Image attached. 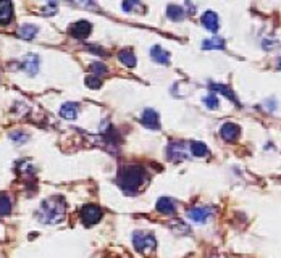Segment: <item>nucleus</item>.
<instances>
[{"label":"nucleus","instance_id":"nucleus-1","mask_svg":"<svg viewBox=\"0 0 281 258\" xmlns=\"http://www.w3.org/2000/svg\"><path fill=\"white\" fill-rule=\"evenodd\" d=\"M147 181V174H145V170L142 167H123L120 170L117 182L120 184V187L125 190L126 194H134L138 192Z\"/></svg>","mask_w":281,"mask_h":258},{"label":"nucleus","instance_id":"nucleus-2","mask_svg":"<svg viewBox=\"0 0 281 258\" xmlns=\"http://www.w3.org/2000/svg\"><path fill=\"white\" fill-rule=\"evenodd\" d=\"M65 215V202L62 197H50L42 202L38 212L39 221L42 223H58Z\"/></svg>","mask_w":281,"mask_h":258},{"label":"nucleus","instance_id":"nucleus-3","mask_svg":"<svg viewBox=\"0 0 281 258\" xmlns=\"http://www.w3.org/2000/svg\"><path fill=\"white\" fill-rule=\"evenodd\" d=\"M133 244L138 252L140 254H149L157 247V239L152 232L147 231H136L133 234Z\"/></svg>","mask_w":281,"mask_h":258},{"label":"nucleus","instance_id":"nucleus-4","mask_svg":"<svg viewBox=\"0 0 281 258\" xmlns=\"http://www.w3.org/2000/svg\"><path fill=\"white\" fill-rule=\"evenodd\" d=\"M81 218L84 221V224H95L99 223V219L102 218V210L97 205H84L83 210H81Z\"/></svg>","mask_w":281,"mask_h":258},{"label":"nucleus","instance_id":"nucleus-5","mask_svg":"<svg viewBox=\"0 0 281 258\" xmlns=\"http://www.w3.org/2000/svg\"><path fill=\"white\" fill-rule=\"evenodd\" d=\"M213 210L210 207H192L191 210L187 212V218L194 221V223H205L207 219H209L212 216Z\"/></svg>","mask_w":281,"mask_h":258},{"label":"nucleus","instance_id":"nucleus-6","mask_svg":"<svg viewBox=\"0 0 281 258\" xmlns=\"http://www.w3.org/2000/svg\"><path fill=\"white\" fill-rule=\"evenodd\" d=\"M91 31H93L91 23H88V21H78L75 24H71L70 34L73 36V38H76V39H86L88 36L91 34Z\"/></svg>","mask_w":281,"mask_h":258},{"label":"nucleus","instance_id":"nucleus-7","mask_svg":"<svg viewBox=\"0 0 281 258\" xmlns=\"http://www.w3.org/2000/svg\"><path fill=\"white\" fill-rule=\"evenodd\" d=\"M140 123L147 128V129H152V131H155V129L160 128V120H158V113L155 110H144L142 116H140Z\"/></svg>","mask_w":281,"mask_h":258},{"label":"nucleus","instance_id":"nucleus-8","mask_svg":"<svg viewBox=\"0 0 281 258\" xmlns=\"http://www.w3.org/2000/svg\"><path fill=\"white\" fill-rule=\"evenodd\" d=\"M220 134H222V137L227 142H233L239 136V126L234 125V123H225L222 129H220Z\"/></svg>","mask_w":281,"mask_h":258},{"label":"nucleus","instance_id":"nucleus-9","mask_svg":"<svg viewBox=\"0 0 281 258\" xmlns=\"http://www.w3.org/2000/svg\"><path fill=\"white\" fill-rule=\"evenodd\" d=\"M168 158L173 160V162H181V160L186 158V150H185V144L183 142H173L168 147Z\"/></svg>","mask_w":281,"mask_h":258},{"label":"nucleus","instance_id":"nucleus-10","mask_svg":"<svg viewBox=\"0 0 281 258\" xmlns=\"http://www.w3.org/2000/svg\"><path fill=\"white\" fill-rule=\"evenodd\" d=\"M13 18V5L7 0L0 2V24H8Z\"/></svg>","mask_w":281,"mask_h":258},{"label":"nucleus","instance_id":"nucleus-11","mask_svg":"<svg viewBox=\"0 0 281 258\" xmlns=\"http://www.w3.org/2000/svg\"><path fill=\"white\" fill-rule=\"evenodd\" d=\"M157 210L160 212V213H165V215H173V213L176 212L175 202L170 199V197L158 199V202H157Z\"/></svg>","mask_w":281,"mask_h":258},{"label":"nucleus","instance_id":"nucleus-12","mask_svg":"<svg viewBox=\"0 0 281 258\" xmlns=\"http://www.w3.org/2000/svg\"><path fill=\"white\" fill-rule=\"evenodd\" d=\"M202 24L212 33L218 31V16L215 11H205L202 16Z\"/></svg>","mask_w":281,"mask_h":258},{"label":"nucleus","instance_id":"nucleus-13","mask_svg":"<svg viewBox=\"0 0 281 258\" xmlns=\"http://www.w3.org/2000/svg\"><path fill=\"white\" fill-rule=\"evenodd\" d=\"M150 57L154 61H157V63H160V65H167L168 61H170V53L167 50H163L162 47H152V50H150Z\"/></svg>","mask_w":281,"mask_h":258},{"label":"nucleus","instance_id":"nucleus-14","mask_svg":"<svg viewBox=\"0 0 281 258\" xmlns=\"http://www.w3.org/2000/svg\"><path fill=\"white\" fill-rule=\"evenodd\" d=\"M23 68L26 70L29 75H34V73H38V68H39V60H38V57H36V55H29V57L24 58Z\"/></svg>","mask_w":281,"mask_h":258},{"label":"nucleus","instance_id":"nucleus-15","mask_svg":"<svg viewBox=\"0 0 281 258\" xmlns=\"http://www.w3.org/2000/svg\"><path fill=\"white\" fill-rule=\"evenodd\" d=\"M60 115L63 116V118L66 120H73V118H76V115H78V105L76 103H65V105L60 108Z\"/></svg>","mask_w":281,"mask_h":258},{"label":"nucleus","instance_id":"nucleus-16","mask_svg":"<svg viewBox=\"0 0 281 258\" xmlns=\"http://www.w3.org/2000/svg\"><path fill=\"white\" fill-rule=\"evenodd\" d=\"M36 34H38V28L33 26V24H24V26H21L20 31H18V36L26 41H31Z\"/></svg>","mask_w":281,"mask_h":258},{"label":"nucleus","instance_id":"nucleus-17","mask_svg":"<svg viewBox=\"0 0 281 258\" xmlns=\"http://www.w3.org/2000/svg\"><path fill=\"white\" fill-rule=\"evenodd\" d=\"M118 58H120V61L123 65H126V66H133L136 65V57H134V53H133V50H130V48H126V50H121L120 53H118Z\"/></svg>","mask_w":281,"mask_h":258},{"label":"nucleus","instance_id":"nucleus-18","mask_svg":"<svg viewBox=\"0 0 281 258\" xmlns=\"http://www.w3.org/2000/svg\"><path fill=\"white\" fill-rule=\"evenodd\" d=\"M167 11H168V18L173 21H181L183 18H185V10H183V7H180V5H170Z\"/></svg>","mask_w":281,"mask_h":258},{"label":"nucleus","instance_id":"nucleus-19","mask_svg":"<svg viewBox=\"0 0 281 258\" xmlns=\"http://www.w3.org/2000/svg\"><path fill=\"white\" fill-rule=\"evenodd\" d=\"M202 48H209V50H222V48H225V41L222 38H213V39H209L205 41L202 44Z\"/></svg>","mask_w":281,"mask_h":258},{"label":"nucleus","instance_id":"nucleus-20","mask_svg":"<svg viewBox=\"0 0 281 258\" xmlns=\"http://www.w3.org/2000/svg\"><path fill=\"white\" fill-rule=\"evenodd\" d=\"M11 212V199L7 194H0V216Z\"/></svg>","mask_w":281,"mask_h":258},{"label":"nucleus","instance_id":"nucleus-21","mask_svg":"<svg viewBox=\"0 0 281 258\" xmlns=\"http://www.w3.org/2000/svg\"><path fill=\"white\" fill-rule=\"evenodd\" d=\"M191 152L195 157H205L209 153V147H207L204 142H192L191 145Z\"/></svg>","mask_w":281,"mask_h":258},{"label":"nucleus","instance_id":"nucleus-22","mask_svg":"<svg viewBox=\"0 0 281 258\" xmlns=\"http://www.w3.org/2000/svg\"><path fill=\"white\" fill-rule=\"evenodd\" d=\"M212 89H215V90H218L220 92V94H223V95H227L228 97V99L230 100H233V102H237L236 100V97H234V94H233V92H231L228 87H227V86H222V84H213L212 86Z\"/></svg>","mask_w":281,"mask_h":258},{"label":"nucleus","instance_id":"nucleus-23","mask_svg":"<svg viewBox=\"0 0 281 258\" xmlns=\"http://www.w3.org/2000/svg\"><path fill=\"white\" fill-rule=\"evenodd\" d=\"M86 86L91 89H99L102 86V79L99 76H94V75H89L86 78Z\"/></svg>","mask_w":281,"mask_h":258},{"label":"nucleus","instance_id":"nucleus-24","mask_svg":"<svg viewBox=\"0 0 281 258\" xmlns=\"http://www.w3.org/2000/svg\"><path fill=\"white\" fill-rule=\"evenodd\" d=\"M91 70H93L94 76H102V75H105V73H107V66L99 63V61H95V63L91 65Z\"/></svg>","mask_w":281,"mask_h":258},{"label":"nucleus","instance_id":"nucleus-25","mask_svg":"<svg viewBox=\"0 0 281 258\" xmlns=\"http://www.w3.org/2000/svg\"><path fill=\"white\" fill-rule=\"evenodd\" d=\"M205 105L209 107V108H217L218 107V99L213 94H210L209 97H205Z\"/></svg>","mask_w":281,"mask_h":258},{"label":"nucleus","instance_id":"nucleus-26","mask_svg":"<svg viewBox=\"0 0 281 258\" xmlns=\"http://www.w3.org/2000/svg\"><path fill=\"white\" fill-rule=\"evenodd\" d=\"M138 7H140V3H138V2H125V3H123V8H125L126 11H131V10H134V8H138Z\"/></svg>","mask_w":281,"mask_h":258},{"label":"nucleus","instance_id":"nucleus-27","mask_svg":"<svg viewBox=\"0 0 281 258\" xmlns=\"http://www.w3.org/2000/svg\"><path fill=\"white\" fill-rule=\"evenodd\" d=\"M280 68H281V60H280Z\"/></svg>","mask_w":281,"mask_h":258}]
</instances>
